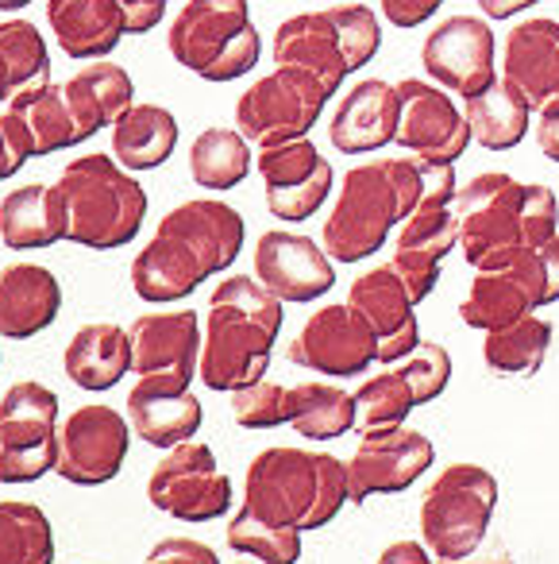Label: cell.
<instances>
[{"mask_svg": "<svg viewBox=\"0 0 559 564\" xmlns=\"http://www.w3.org/2000/svg\"><path fill=\"white\" fill-rule=\"evenodd\" d=\"M420 194H425L420 159H371L348 166L320 232V248L332 256V263H363L417 209Z\"/></svg>", "mask_w": 559, "mask_h": 564, "instance_id": "277c9868", "label": "cell"}, {"mask_svg": "<svg viewBox=\"0 0 559 564\" xmlns=\"http://www.w3.org/2000/svg\"><path fill=\"white\" fill-rule=\"evenodd\" d=\"M394 368L409 379L420 406H425V402H436L451 383V352L443 345H436V340H420V345L413 348L405 360H397Z\"/></svg>", "mask_w": 559, "mask_h": 564, "instance_id": "7bdbcfd3", "label": "cell"}, {"mask_svg": "<svg viewBox=\"0 0 559 564\" xmlns=\"http://www.w3.org/2000/svg\"><path fill=\"white\" fill-rule=\"evenodd\" d=\"M143 564H220L217 549L205 545V541L194 538H163L155 549L147 553Z\"/></svg>", "mask_w": 559, "mask_h": 564, "instance_id": "f6af8a7d", "label": "cell"}, {"mask_svg": "<svg viewBox=\"0 0 559 564\" xmlns=\"http://www.w3.org/2000/svg\"><path fill=\"white\" fill-rule=\"evenodd\" d=\"M436 460L432 441L409 425L371 430L359 437L348 460V502H366L371 495L409 491Z\"/></svg>", "mask_w": 559, "mask_h": 564, "instance_id": "ffe728a7", "label": "cell"}, {"mask_svg": "<svg viewBox=\"0 0 559 564\" xmlns=\"http://www.w3.org/2000/svg\"><path fill=\"white\" fill-rule=\"evenodd\" d=\"M0 63L9 70V101L51 82V47L40 28L24 17L0 20Z\"/></svg>", "mask_w": 559, "mask_h": 564, "instance_id": "f35d334b", "label": "cell"}, {"mask_svg": "<svg viewBox=\"0 0 559 564\" xmlns=\"http://www.w3.org/2000/svg\"><path fill=\"white\" fill-rule=\"evenodd\" d=\"M551 348V322L528 314L513 325L486 333V345H482V360L497 376H536L548 360Z\"/></svg>", "mask_w": 559, "mask_h": 564, "instance_id": "8d00e7d4", "label": "cell"}, {"mask_svg": "<svg viewBox=\"0 0 559 564\" xmlns=\"http://www.w3.org/2000/svg\"><path fill=\"white\" fill-rule=\"evenodd\" d=\"M128 337H132V371L140 376L135 387L163 394H186L194 387L205 337L194 310L140 314Z\"/></svg>", "mask_w": 559, "mask_h": 564, "instance_id": "9a60e30c", "label": "cell"}, {"mask_svg": "<svg viewBox=\"0 0 559 564\" xmlns=\"http://www.w3.org/2000/svg\"><path fill=\"white\" fill-rule=\"evenodd\" d=\"M47 24L63 55L78 63L109 58L128 35L117 0H47Z\"/></svg>", "mask_w": 559, "mask_h": 564, "instance_id": "4316f807", "label": "cell"}, {"mask_svg": "<svg viewBox=\"0 0 559 564\" xmlns=\"http://www.w3.org/2000/svg\"><path fill=\"white\" fill-rule=\"evenodd\" d=\"M417 394H413L409 379L397 368H386L382 376L363 379V387L355 391V430L371 433V430H394L405 425L409 414L417 410Z\"/></svg>", "mask_w": 559, "mask_h": 564, "instance_id": "ab89813d", "label": "cell"}, {"mask_svg": "<svg viewBox=\"0 0 559 564\" xmlns=\"http://www.w3.org/2000/svg\"><path fill=\"white\" fill-rule=\"evenodd\" d=\"M174 63L201 82L248 78L263 55V35L248 0H189L166 32Z\"/></svg>", "mask_w": 559, "mask_h": 564, "instance_id": "ba28073f", "label": "cell"}, {"mask_svg": "<svg viewBox=\"0 0 559 564\" xmlns=\"http://www.w3.org/2000/svg\"><path fill=\"white\" fill-rule=\"evenodd\" d=\"M28 159H35L28 128L17 120V112H0V182H9L12 174L24 171Z\"/></svg>", "mask_w": 559, "mask_h": 564, "instance_id": "ee69618b", "label": "cell"}, {"mask_svg": "<svg viewBox=\"0 0 559 564\" xmlns=\"http://www.w3.org/2000/svg\"><path fill=\"white\" fill-rule=\"evenodd\" d=\"M0 564H55V530L35 502H0Z\"/></svg>", "mask_w": 559, "mask_h": 564, "instance_id": "74e56055", "label": "cell"}, {"mask_svg": "<svg viewBox=\"0 0 559 564\" xmlns=\"http://www.w3.org/2000/svg\"><path fill=\"white\" fill-rule=\"evenodd\" d=\"M243 240L248 225L220 197H194L174 205L132 259V291L151 306L189 299L201 282L224 274L240 259Z\"/></svg>", "mask_w": 559, "mask_h": 564, "instance_id": "6da1fadb", "label": "cell"}, {"mask_svg": "<svg viewBox=\"0 0 559 564\" xmlns=\"http://www.w3.org/2000/svg\"><path fill=\"white\" fill-rule=\"evenodd\" d=\"M551 302H559V236L540 248L517 251L509 263L474 274L471 291L459 302V317L471 329L494 333Z\"/></svg>", "mask_w": 559, "mask_h": 564, "instance_id": "30bf717a", "label": "cell"}, {"mask_svg": "<svg viewBox=\"0 0 559 564\" xmlns=\"http://www.w3.org/2000/svg\"><path fill=\"white\" fill-rule=\"evenodd\" d=\"M502 82L528 101L533 117L559 97V20L528 17L502 40Z\"/></svg>", "mask_w": 559, "mask_h": 564, "instance_id": "cb8c5ba5", "label": "cell"}, {"mask_svg": "<svg viewBox=\"0 0 559 564\" xmlns=\"http://www.w3.org/2000/svg\"><path fill=\"white\" fill-rule=\"evenodd\" d=\"M117 4H120V12H124L128 35L151 32V28H158L166 17V0H117Z\"/></svg>", "mask_w": 559, "mask_h": 564, "instance_id": "7dc6e473", "label": "cell"}, {"mask_svg": "<svg viewBox=\"0 0 559 564\" xmlns=\"http://www.w3.org/2000/svg\"><path fill=\"white\" fill-rule=\"evenodd\" d=\"M497 479L479 464H448L420 499V538L436 561H456L486 541Z\"/></svg>", "mask_w": 559, "mask_h": 564, "instance_id": "8fae6325", "label": "cell"}, {"mask_svg": "<svg viewBox=\"0 0 559 564\" xmlns=\"http://www.w3.org/2000/svg\"><path fill=\"white\" fill-rule=\"evenodd\" d=\"M9 70H4V63H0V101H9Z\"/></svg>", "mask_w": 559, "mask_h": 564, "instance_id": "db71d44e", "label": "cell"}, {"mask_svg": "<svg viewBox=\"0 0 559 564\" xmlns=\"http://www.w3.org/2000/svg\"><path fill=\"white\" fill-rule=\"evenodd\" d=\"M251 140L240 128H205L189 143V174L201 189H235L251 174Z\"/></svg>", "mask_w": 559, "mask_h": 564, "instance_id": "e575fe53", "label": "cell"}, {"mask_svg": "<svg viewBox=\"0 0 559 564\" xmlns=\"http://www.w3.org/2000/svg\"><path fill=\"white\" fill-rule=\"evenodd\" d=\"M463 117L471 128V143L486 151H509L533 128V109L528 101L509 86V82L497 78L490 89H482L479 97H467L463 101Z\"/></svg>", "mask_w": 559, "mask_h": 564, "instance_id": "836d02e7", "label": "cell"}, {"mask_svg": "<svg viewBox=\"0 0 559 564\" xmlns=\"http://www.w3.org/2000/svg\"><path fill=\"white\" fill-rule=\"evenodd\" d=\"M9 112H17V120L28 128L35 159H47V155H55V151H70L89 140L81 120L74 117L66 89L55 86V82L20 94L17 101H9Z\"/></svg>", "mask_w": 559, "mask_h": 564, "instance_id": "d6a6232c", "label": "cell"}, {"mask_svg": "<svg viewBox=\"0 0 559 564\" xmlns=\"http://www.w3.org/2000/svg\"><path fill=\"white\" fill-rule=\"evenodd\" d=\"M255 279L286 306H309L336 286V263L313 236L271 228L255 243Z\"/></svg>", "mask_w": 559, "mask_h": 564, "instance_id": "7402d4cb", "label": "cell"}, {"mask_svg": "<svg viewBox=\"0 0 559 564\" xmlns=\"http://www.w3.org/2000/svg\"><path fill=\"white\" fill-rule=\"evenodd\" d=\"M420 66L428 82L467 101L497 82V40L486 17H448L425 35Z\"/></svg>", "mask_w": 559, "mask_h": 564, "instance_id": "2e32d148", "label": "cell"}, {"mask_svg": "<svg viewBox=\"0 0 559 564\" xmlns=\"http://www.w3.org/2000/svg\"><path fill=\"white\" fill-rule=\"evenodd\" d=\"M456 166L425 163V194L417 209L397 225L394 259L390 267L405 282L413 302H425L440 282V263L448 251L459 248V217H456Z\"/></svg>", "mask_w": 559, "mask_h": 564, "instance_id": "9c48e42d", "label": "cell"}, {"mask_svg": "<svg viewBox=\"0 0 559 564\" xmlns=\"http://www.w3.org/2000/svg\"><path fill=\"white\" fill-rule=\"evenodd\" d=\"M63 364L81 391H112L132 371V337L124 325L112 322L81 325L66 345Z\"/></svg>", "mask_w": 559, "mask_h": 564, "instance_id": "83f0119b", "label": "cell"}, {"mask_svg": "<svg viewBox=\"0 0 559 564\" xmlns=\"http://www.w3.org/2000/svg\"><path fill=\"white\" fill-rule=\"evenodd\" d=\"M379 564H436V556L420 541H394V545L382 549Z\"/></svg>", "mask_w": 559, "mask_h": 564, "instance_id": "681fc988", "label": "cell"}, {"mask_svg": "<svg viewBox=\"0 0 559 564\" xmlns=\"http://www.w3.org/2000/svg\"><path fill=\"white\" fill-rule=\"evenodd\" d=\"M294 406H289V387L259 379L240 391H232V417L243 430H278L289 422Z\"/></svg>", "mask_w": 559, "mask_h": 564, "instance_id": "b9f144b4", "label": "cell"}, {"mask_svg": "<svg viewBox=\"0 0 559 564\" xmlns=\"http://www.w3.org/2000/svg\"><path fill=\"white\" fill-rule=\"evenodd\" d=\"M286 302H278L255 274H228L205 310V337L197 379L209 391H240L271 368Z\"/></svg>", "mask_w": 559, "mask_h": 564, "instance_id": "3957f363", "label": "cell"}, {"mask_svg": "<svg viewBox=\"0 0 559 564\" xmlns=\"http://www.w3.org/2000/svg\"><path fill=\"white\" fill-rule=\"evenodd\" d=\"M440 4L443 0H379V9H382V17H386V24H394V28H420V24H428V20L440 12Z\"/></svg>", "mask_w": 559, "mask_h": 564, "instance_id": "bcb514c9", "label": "cell"}, {"mask_svg": "<svg viewBox=\"0 0 559 564\" xmlns=\"http://www.w3.org/2000/svg\"><path fill=\"white\" fill-rule=\"evenodd\" d=\"M0 240L12 251H40L66 240V217L58 186L28 182L20 189H9L0 202Z\"/></svg>", "mask_w": 559, "mask_h": 564, "instance_id": "f1b7e54d", "label": "cell"}, {"mask_svg": "<svg viewBox=\"0 0 559 564\" xmlns=\"http://www.w3.org/2000/svg\"><path fill=\"white\" fill-rule=\"evenodd\" d=\"M35 0H0V12H24Z\"/></svg>", "mask_w": 559, "mask_h": 564, "instance_id": "f5cc1de1", "label": "cell"}, {"mask_svg": "<svg viewBox=\"0 0 559 564\" xmlns=\"http://www.w3.org/2000/svg\"><path fill=\"white\" fill-rule=\"evenodd\" d=\"M382 51L379 12L366 4H332L320 12H297L274 32V66H297L325 82L328 94H340L343 78L363 70Z\"/></svg>", "mask_w": 559, "mask_h": 564, "instance_id": "52a82bcc", "label": "cell"}, {"mask_svg": "<svg viewBox=\"0 0 559 564\" xmlns=\"http://www.w3.org/2000/svg\"><path fill=\"white\" fill-rule=\"evenodd\" d=\"M289 425L305 441H336L355 430V394L336 383H297L289 387Z\"/></svg>", "mask_w": 559, "mask_h": 564, "instance_id": "d590c367", "label": "cell"}, {"mask_svg": "<svg viewBox=\"0 0 559 564\" xmlns=\"http://www.w3.org/2000/svg\"><path fill=\"white\" fill-rule=\"evenodd\" d=\"M459 248L474 271L509 263L517 251L559 236V202L540 182H517L505 171L474 174L456 189Z\"/></svg>", "mask_w": 559, "mask_h": 564, "instance_id": "7a4b0ae2", "label": "cell"}, {"mask_svg": "<svg viewBox=\"0 0 559 564\" xmlns=\"http://www.w3.org/2000/svg\"><path fill=\"white\" fill-rule=\"evenodd\" d=\"M286 356L289 364L317 371V376H363L371 364H379V337L355 306L332 302L302 325V333L289 340Z\"/></svg>", "mask_w": 559, "mask_h": 564, "instance_id": "ac0fdd59", "label": "cell"}, {"mask_svg": "<svg viewBox=\"0 0 559 564\" xmlns=\"http://www.w3.org/2000/svg\"><path fill=\"white\" fill-rule=\"evenodd\" d=\"M536 148L544 151V159L559 163V97L536 112Z\"/></svg>", "mask_w": 559, "mask_h": 564, "instance_id": "c3c4849f", "label": "cell"}, {"mask_svg": "<svg viewBox=\"0 0 559 564\" xmlns=\"http://www.w3.org/2000/svg\"><path fill=\"white\" fill-rule=\"evenodd\" d=\"M132 448V425L120 410L89 402L58 422L55 471L74 487H101L120 476Z\"/></svg>", "mask_w": 559, "mask_h": 564, "instance_id": "e0dca14e", "label": "cell"}, {"mask_svg": "<svg viewBox=\"0 0 559 564\" xmlns=\"http://www.w3.org/2000/svg\"><path fill=\"white\" fill-rule=\"evenodd\" d=\"M440 564H513V553L502 541H490V545H479L474 553L456 556V561H440Z\"/></svg>", "mask_w": 559, "mask_h": 564, "instance_id": "f907efd6", "label": "cell"}, {"mask_svg": "<svg viewBox=\"0 0 559 564\" xmlns=\"http://www.w3.org/2000/svg\"><path fill=\"white\" fill-rule=\"evenodd\" d=\"M328 97L332 94L317 74L297 70V66H274L271 74L255 78V86L243 89V97L235 101V128L255 148L305 140L317 128Z\"/></svg>", "mask_w": 559, "mask_h": 564, "instance_id": "7c38bea8", "label": "cell"}, {"mask_svg": "<svg viewBox=\"0 0 559 564\" xmlns=\"http://www.w3.org/2000/svg\"><path fill=\"white\" fill-rule=\"evenodd\" d=\"M397 120H402V97H397L394 82L366 78L340 97L328 124V140L340 155H366L386 143H394Z\"/></svg>", "mask_w": 559, "mask_h": 564, "instance_id": "d4e9b609", "label": "cell"}, {"mask_svg": "<svg viewBox=\"0 0 559 564\" xmlns=\"http://www.w3.org/2000/svg\"><path fill=\"white\" fill-rule=\"evenodd\" d=\"M58 464V394L20 379L0 399V484H35Z\"/></svg>", "mask_w": 559, "mask_h": 564, "instance_id": "4fadbf2b", "label": "cell"}, {"mask_svg": "<svg viewBox=\"0 0 559 564\" xmlns=\"http://www.w3.org/2000/svg\"><path fill=\"white\" fill-rule=\"evenodd\" d=\"M402 97V120H397L394 143L409 151L420 163H451L463 159L471 148V128H467L463 109L448 89L425 78H402L394 82Z\"/></svg>", "mask_w": 559, "mask_h": 564, "instance_id": "d6986e66", "label": "cell"}, {"mask_svg": "<svg viewBox=\"0 0 559 564\" xmlns=\"http://www.w3.org/2000/svg\"><path fill=\"white\" fill-rule=\"evenodd\" d=\"M255 171L266 186V209L274 220H309L332 194L336 171L317 143L305 140L259 148Z\"/></svg>", "mask_w": 559, "mask_h": 564, "instance_id": "44dd1931", "label": "cell"}, {"mask_svg": "<svg viewBox=\"0 0 559 564\" xmlns=\"http://www.w3.org/2000/svg\"><path fill=\"white\" fill-rule=\"evenodd\" d=\"M55 186L63 197L66 240L81 248H124L147 220V189L132 171H124L117 159L101 151L70 159Z\"/></svg>", "mask_w": 559, "mask_h": 564, "instance_id": "8992f818", "label": "cell"}, {"mask_svg": "<svg viewBox=\"0 0 559 564\" xmlns=\"http://www.w3.org/2000/svg\"><path fill=\"white\" fill-rule=\"evenodd\" d=\"M128 422H132L135 437L147 441L155 448H174L182 441H194L205 422V406L197 394H163L147 391V387H132L128 394Z\"/></svg>", "mask_w": 559, "mask_h": 564, "instance_id": "1f68e13d", "label": "cell"}, {"mask_svg": "<svg viewBox=\"0 0 559 564\" xmlns=\"http://www.w3.org/2000/svg\"><path fill=\"white\" fill-rule=\"evenodd\" d=\"M348 306H355L366 317V325L379 337V364L394 368L397 360L413 352L420 345L417 329V302L409 299L405 282L397 279V271L390 263H379L371 271H363L348 286Z\"/></svg>", "mask_w": 559, "mask_h": 564, "instance_id": "603a6c76", "label": "cell"}, {"mask_svg": "<svg viewBox=\"0 0 559 564\" xmlns=\"http://www.w3.org/2000/svg\"><path fill=\"white\" fill-rule=\"evenodd\" d=\"M66 97H70L74 117L81 120L86 135H97L101 128H112L128 109L135 105V82L124 66L97 58V63L81 66L78 74L63 82Z\"/></svg>", "mask_w": 559, "mask_h": 564, "instance_id": "f546056e", "label": "cell"}, {"mask_svg": "<svg viewBox=\"0 0 559 564\" xmlns=\"http://www.w3.org/2000/svg\"><path fill=\"white\" fill-rule=\"evenodd\" d=\"M348 502V464L317 448H263L248 464L243 507L274 525L320 530Z\"/></svg>", "mask_w": 559, "mask_h": 564, "instance_id": "5b68a950", "label": "cell"}, {"mask_svg": "<svg viewBox=\"0 0 559 564\" xmlns=\"http://www.w3.org/2000/svg\"><path fill=\"white\" fill-rule=\"evenodd\" d=\"M63 314V286L55 271L40 263L0 267V337L32 340L58 322Z\"/></svg>", "mask_w": 559, "mask_h": 564, "instance_id": "484cf974", "label": "cell"}, {"mask_svg": "<svg viewBox=\"0 0 559 564\" xmlns=\"http://www.w3.org/2000/svg\"><path fill=\"white\" fill-rule=\"evenodd\" d=\"M147 499L155 510L178 522H217L232 510V479L217 468V456L205 441H182L166 448L147 479Z\"/></svg>", "mask_w": 559, "mask_h": 564, "instance_id": "5bb4252c", "label": "cell"}, {"mask_svg": "<svg viewBox=\"0 0 559 564\" xmlns=\"http://www.w3.org/2000/svg\"><path fill=\"white\" fill-rule=\"evenodd\" d=\"M228 545L243 556H255L259 564H297L302 561V530L294 525H274L266 518L240 507L228 522Z\"/></svg>", "mask_w": 559, "mask_h": 564, "instance_id": "60d3db41", "label": "cell"}, {"mask_svg": "<svg viewBox=\"0 0 559 564\" xmlns=\"http://www.w3.org/2000/svg\"><path fill=\"white\" fill-rule=\"evenodd\" d=\"M166 4H171V0H166Z\"/></svg>", "mask_w": 559, "mask_h": 564, "instance_id": "9f6ffc18", "label": "cell"}, {"mask_svg": "<svg viewBox=\"0 0 559 564\" xmlns=\"http://www.w3.org/2000/svg\"><path fill=\"white\" fill-rule=\"evenodd\" d=\"M235 564H259V561H235Z\"/></svg>", "mask_w": 559, "mask_h": 564, "instance_id": "11a10c76", "label": "cell"}, {"mask_svg": "<svg viewBox=\"0 0 559 564\" xmlns=\"http://www.w3.org/2000/svg\"><path fill=\"white\" fill-rule=\"evenodd\" d=\"M533 4H540V0H479V9L486 20H513L533 9Z\"/></svg>", "mask_w": 559, "mask_h": 564, "instance_id": "816d5d0a", "label": "cell"}, {"mask_svg": "<svg viewBox=\"0 0 559 564\" xmlns=\"http://www.w3.org/2000/svg\"><path fill=\"white\" fill-rule=\"evenodd\" d=\"M178 148V117L163 105L135 101L112 124V159L124 171H158Z\"/></svg>", "mask_w": 559, "mask_h": 564, "instance_id": "4dcf8cb0", "label": "cell"}]
</instances>
